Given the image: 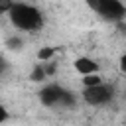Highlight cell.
I'll return each mask as SVG.
<instances>
[{
    "label": "cell",
    "mask_w": 126,
    "mask_h": 126,
    "mask_svg": "<svg viewBox=\"0 0 126 126\" xmlns=\"http://www.w3.org/2000/svg\"><path fill=\"white\" fill-rule=\"evenodd\" d=\"M10 20L16 28L26 30V32H35L43 26V18L39 10L28 4H14L10 10Z\"/></svg>",
    "instance_id": "obj_1"
},
{
    "label": "cell",
    "mask_w": 126,
    "mask_h": 126,
    "mask_svg": "<svg viewBox=\"0 0 126 126\" xmlns=\"http://www.w3.org/2000/svg\"><path fill=\"white\" fill-rule=\"evenodd\" d=\"M112 94H114L112 87L110 85H102V83L96 85V87H85V91H83V98L91 106H98V104L108 102L112 98Z\"/></svg>",
    "instance_id": "obj_2"
},
{
    "label": "cell",
    "mask_w": 126,
    "mask_h": 126,
    "mask_svg": "<svg viewBox=\"0 0 126 126\" xmlns=\"http://www.w3.org/2000/svg\"><path fill=\"white\" fill-rule=\"evenodd\" d=\"M96 12L106 20H122L126 14V8L120 0H98Z\"/></svg>",
    "instance_id": "obj_3"
},
{
    "label": "cell",
    "mask_w": 126,
    "mask_h": 126,
    "mask_svg": "<svg viewBox=\"0 0 126 126\" xmlns=\"http://www.w3.org/2000/svg\"><path fill=\"white\" fill-rule=\"evenodd\" d=\"M63 93H65V91H63L61 87H57V85H47L45 89L39 91V98H41V102H43L45 106H53V104L61 102Z\"/></svg>",
    "instance_id": "obj_4"
},
{
    "label": "cell",
    "mask_w": 126,
    "mask_h": 126,
    "mask_svg": "<svg viewBox=\"0 0 126 126\" xmlns=\"http://www.w3.org/2000/svg\"><path fill=\"white\" fill-rule=\"evenodd\" d=\"M75 69H77L79 73H83V75H91V73H96L98 65H96L93 59H89V57H79V59L75 61Z\"/></svg>",
    "instance_id": "obj_5"
},
{
    "label": "cell",
    "mask_w": 126,
    "mask_h": 126,
    "mask_svg": "<svg viewBox=\"0 0 126 126\" xmlns=\"http://www.w3.org/2000/svg\"><path fill=\"white\" fill-rule=\"evenodd\" d=\"M83 83H85V87H96V85H100V83H102V79H100L96 73H91V75H85Z\"/></svg>",
    "instance_id": "obj_6"
},
{
    "label": "cell",
    "mask_w": 126,
    "mask_h": 126,
    "mask_svg": "<svg viewBox=\"0 0 126 126\" xmlns=\"http://www.w3.org/2000/svg\"><path fill=\"white\" fill-rule=\"evenodd\" d=\"M53 53H55V49H53V47H43V49H39V51H37V59L47 61V59H51V57H53Z\"/></svg>",
    "instance_id": "obj_7"
},
{
    "label": "cell",
    "mask_w": 126,
    "mask_h": 126,
    "mask_svg": "<svg viewBox=\"0 0 126 126\" xmlns=\"http://www.w3.org/2000/svg\"><path fill=\"white\" fill-rule=\"evenodd\" d=\"M30 79H32V81H43V79H45V71H43V67H41V65H37V67L32 71Z\"/></svg>",
    "instance_id": "obj_8"
},
{
    "label": "cell",
    "mask_w": 126,
    "mask_h": 126,
    "mask_svg": "<svg viewBox=\"0 0 126 126\" xmlns=\"http://www.w3.org/2000/svg\"><path fill=\"white\" fill-rule=\"evenodd\" d=\"M12 6H14V2H12V0H0V14L10 12V10H12Z\"/></svg>",
    "instance_id": "obj_9"
},
{
    "label": "cell",
    "mask_w": 126,
    "mask_h": 126,
    "mask_svg": "<svg viewBox=\"0 0 126 126\" xmlns=\"http://www.w3.org/2000/svg\"><path fill=\"white\" fill-rule=\"evenodd\" d=\"M8 45H10L12 49H20L22 41H20V39H14V37H12V39H8Z\"/></svg>",
    "instance_id": "obj_10"
},
{
    "label": "cell",
    "mask_w": 126,
    "mask_h": 126,
    "mask_svg": "<svg viewBox=\"0 0 126 126\" xmlns=\"http://www.w3.org/2000/svg\"><path fill=\"white\" fill-rule=\"evenodd\" d=\"M6 118H8V112H6V108H4V106H0V124H2Z\"/></svg>",
    "instance_id": "obj_11"
},
{
    "label": "cell",
    "mask_w": 126,
    "mask_h": 126,
    "mask_svg": "<svg viewBox=\"0 0 126 126\" xmlns=\"http://www.w3.org/2000/svg\"><path fill=\"white\" fill-rule=\"evenodd\" d=\"M87 4H89V8L96 10V4H98V0H87Z\"/></svg>",
    "instance_id": "obj_12"
}]
</instances>
